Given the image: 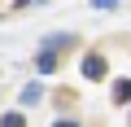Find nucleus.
I'll return each mask as SVG.
<instances>
[{
    "label": "nucleus",
    "mask_w": 131,
    "mask_h": 127,
    "mask_svg": "<svg viewBox=\"0 0 131 127\" xmlns=\"http://www.w3.org/2000/svg\"><path fill=\"white\" fill-rule=\"evenodd\" d=\"M83 79H105V57L101 53H88L83 57Z\"/></svg>",
    "instance_id": "1"
},
{
    "label": "nucleus",
    "mask_w": 131,
    "mask_h": 127,
    "mask_svg": "<svg viewBox=\"0 0 131 127\" xmlns=\"http://www.w3.org/2000/svg\"><path fill=\"white\" fill-rule=\"evenodd\" d=\"M114 101L118 105H131V79H118L114 83Z\"/></svg>",
    "instance_id": "2"
},
{
    "label": "nucleus",
    "mask_w": 131,
    "mask_h": 127,
    "mask_svg": "<svg viewBox=\"0 0 131 127\" xmlns=\"http://www.w3.org/2000/svg\"><path fill=\"white\" fill-rule=\"evenodd\" d=\"M39 96H44L39 83H26V88H22V105H39Z\"/></svg>",
    "instance_id": "3"
},
{
    "label": "nucleus",
    "mask_w": 131,
    "mask_h": 127,
    "mask_svg": "<svg viewBox=\"0 0 131 127\" xmlns=\"http://www.w3.org/2000/svg\"><path fill=\"white\" fill-rule=\"evenodd\" d=\"M35 66H39L44 75H48V70H57V57H52V48H44V53H39V61H35Z\"/></svg>",
    "instance_id": "4"
},
{
    "label": "nucleus",
    "mask_w": 131,
    "mask_h": 127,
    "mask_svg": "<svg viewBox=\"0 0 131 127\" xmlns=\"http://www.w3.org/2000/svg\"><path fill=\"white\" fill-rule=\"evenodd\" d=\"M0 127H26V123H22V114H5V118H0Z\"/></svg>",
    "instance_id": "5"
},
{
    "label": "nucleus",
    "mask_w": 131,
    "mask_h": 127,
    "mask_svg": "<svg viewBox=\"0 0 131 127\" xmlns=\"http://www.w3.org/2000/svg\"><path fill=\"white\" fill-rule=\"evenodd\" d=\"M52 127H79V123H70V118H61V123H52Z\"/></svg>",
    "instance_id": "6"
}]
</instances>
